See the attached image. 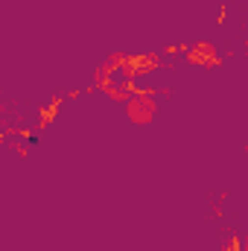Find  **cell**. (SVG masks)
<instances>
[{
  "instance_id": "6da1fadb",
  "label": "cell",
  "mask_w": 248,
  "mask_h": 251,
  "mask_svg": "<svg viewBox=\"0 0 248 251\" xmlns=\"http://www.w3.org/2000/svg\"><path fill=\"white\" fill-rule=\"evenodd\" d=\"M125 111H128V117L134 120V123H149L152 117H155V100L152 97H143V94H137V97H128V105H125Z\"/></svg>"
}]
</instances>
